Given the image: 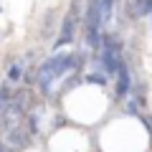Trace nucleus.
<instances>
[{
    "label": "nucleus",
    "instance_id": "obj_1",
    "mask_svg": "<svg viewBox=\"0 0 152 152\" xmlns=\"http://www.w3.org/2000/svg\"><path fill=\"white\" fill-rule=\"evenodd\" d=\"M76 66H81V56H76V53H56V56H51V58L41 66V71H38V84H41V89L48 94L51 81L66 76L71 69H76Z\"/></svg>",
    "mask_w": 152,
    "mask_h": 152
},
{
    "label": "nucleus",
    "instance_id": "obj_2",
    "mask_svg": "<svg viewBox=\"0 0 152 152\" xmlns=\"http://www.w3.org/2000/svg\"><path fill=\"white\" fill-rule=\"evenodd\" d=\"M79 0H74V5H71V10L66 13V18H64V23H61V36H58V41H56V48L58 46H64V43H71L74 41V33H76V23H79Z\"/></svg>",
    "mask_w": 152,
    "mask_h": 152
},
{
    "label": "nucleus",
    "instance_id": "obj_3",
    "mask_svg": "<svg viewBox=\"0 0 152 152\" xmlns=\"http://www.w3.org/2000/svg\"><path fill=\"white\" fill-rule=\"evenodd\" d=\"M129 86H132V79H129V69H127V64L122 61L119 71H117V96H127L129 94Z\"/></svg>",
    "mask_w": 152,
    "mask_h": 152
},
{
    "label": "nucleus",
    "instance_id": "obj_4",
    "mask_svg": "<svg viewBox=\"0 0 152 152\" xmlns=\"http://www.w3.org/2000/svg\"><path fill=\"white\" fill-rule=\"evenodd\" d=\"M129 8H134V15H152V0H134Z\"/></svg>",
    "mask_w": 152,
    "mask_h": 152
},
{
    "label": "nucleus",
    "instance_id": "obj_5",
    "mask_svg": "<svg viewBox=\"0 0 152 152\" xmlns=\"http://www.w3.org/2000/svg\"><path fill=\"white\" fill-rule=\"evenodd\" d=\"M8 79H10V81L23 79V64H20V61H18V64H13L10 69H8Z\"/></svg>",
    "mask_w": 152,
    "mask_h": 152
},
{
    "label": "nucleus",
    "instance_id": "obj_6",
    "mask_svg": "<svg viewBox=\"0 0 152 152\" xmlns=\"http://www.w3.org/2000/svg\"><path fill=\"white\" fill-rule=\"evenodd\" d=\"M13 99H15L13 96V89L8 86V84H3V86H0V104H10Z\"/></svg>",
    "mask_w": 152,
    "mask_h": 152
},
{
    "label": "nucleus",
    "instance_id": "obj_7",
    "mask_svg": "<svg viewBox=\"0 0 152 152\" xmlns=\"http://www.w3.org/2000/svg\"><path fill=\"white\" fill-rule=\"evenodd\" d=\"M86 81H89V84H99V86H104V84H107V76H104V74H89Z\"/></svg>",
    "mask_w": 152,
    "mask_h": 152
},
{
    "label": "nucleus",
    "instance_id": "obj_8",
    "mask_svg": "<svg viewBox=\"0 0 152 152\" xmlns=\"http://www.w3.org/2000/svg\"><path fill=\"white\" fill-rule=\"evenodd\" d=\"M145 119V124H147V129H150V134H152V117H142Z\"/></svg>",
    "mask_w": 152,
    "mask_h": 152
},
{
    "label": "nucleus",
    "instance_id": "obj_9",
    "mask_svg": "<svg viewBox=\"0 0 152 152\" xmlns=\"http://www.w3.org/2000/svg\"><path fill=\"white\" fill-rule=\"evenodd\" d=\"M0 152H13L10 145H5V142H0Z\"/></svg>",
    "mask_w": 152,
    "mask_h": 152
},
{
    "label": "nucleus",
    "instance_id": "obj_10",
    "mask_svg": "<svg viewBox=\"0 0 152 152\" xmlns=\"http://www.w3.org/2000/svg\"><path fill=\"white\" fill-rule=\"evenodd\" d=\"M0 10H3V8H0Z\"/></svg>",
    "mask_w": 152,
    "mask_h": 152
}]
</instances>
